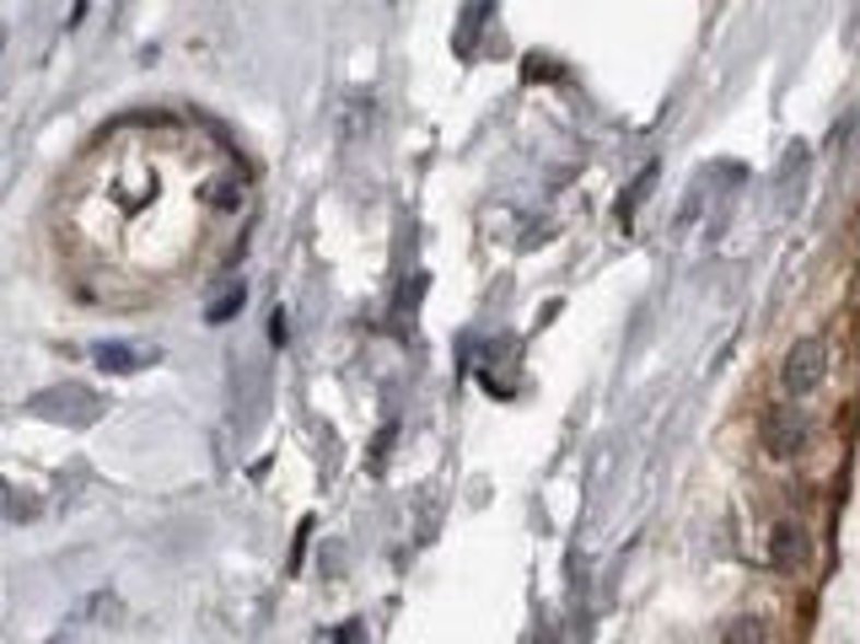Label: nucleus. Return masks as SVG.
I'll return each mask as SVG.
<instances>
[{
  "label": "nucleus",
  "instance_id": "nucleus-1",
  "mask_svg": "<svg viewBox=\"0 0 860 644\" xmlns=\"http://www.w3.org/2000/svg\"><path fill=\"white\" fill-rule=\"evenodd\" d=\"M806 441H812V419H806V408L780 403V408L764 414V446L775 451V456H796V451H806Z\"/></svg>",
  "mask_w": 860,
  "mask_h": 644
},
{
  "label": "nucleus",
  "instance_id": "nucleus-2",
  "mask_svg": "<svg viewBox=\"0 0 860 644\" xmlns=\"http://www.w3.org/2000/svg\"><path fill=\"white\" fill-rule=\"evenodd\" d=\"M823 371H828V349H823V338H801V344H791V355H786L780 382H786V392L801 397V392H817Z\"/></svg>",
  "mask_w": 860,
  "mask_h": 644
},
{
  "label": "nucleus",
  "instance_id": "nucleus-3",
  "mask_svg": "<svg viewBox=\"0 0 860 644\" xmlns=\"http://www.w3.org/2000/svg\"><path fill=\"white\" fill-rule=\"evenodd\" d=\"M806 553H812V537H806V526L780 521V526L769 532V564H775V570H801V564H806Z\"/></svg>",
  "mask_w": 860,
  "mask_h": 644
},
{
  "label": "nucleus",
  "instance_id": "nucleus-4",
  "mask_svg": "<svg viewBox=\"0 0 860 644\" xmlns=\"http://www.w3.org/2000/svg\"><path fill=\"white\" fill-rule=\"evenodd\" d=\"M97 360L108 366V371H140L145 360H156L151 349H134V344H103L97 349Z\"/></svg>",
  "mask_w": 860,
  "mask_h": 644
},
{
  "label": "nucleus",
  "instance_id": "nucleus-5",
  "mask_svg": "<svg viewBox=\"0 0 860 644\" xmlns=\"http://www.w3.org/2000/svg\"><path fill=\"white\" fill-rule=\"evenodd\" d=\"M237 307H243V290L232 285V290H226V296H221V301L210 307V322H226V318H232V312H237Z\"/></svg>",
  "mask_w": 860,
  "mask_h": 644
}]
</instances>
